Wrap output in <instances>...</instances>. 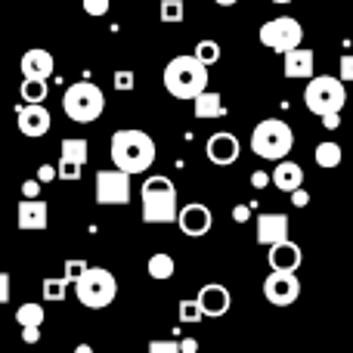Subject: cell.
<instances>
[{"label": "cell", "instance_id": "1", "mask_svg": "<svg viewBox=\"0 0 353 353\" xmlns=\"http://www.w3.org/2000/svg\"><path fill=\"white\" fill-rule=\"evenodd\" d=\"M109 155H112V165L115 171L134 176V174H146L149 168L155 165V140L146 134V130H137V128H124L115 130L109 140Z\"/></svg>", "mask_w": 353, "mask_h": 353}, {"label": "cell", "instance_id": "2", "mask_svg": "<svg viewBox=\"0 0 353 353\" xmlns=\"http://www.w3.org/2000/svg\"><path fill=\"white\" fill-rule=\"evenodd\" d=\"M165 90L174 99H192L208 90V68L192 53L174 56L165 65Z\"/></svg>", "mask_w": 353, "mask_h": 353}, {"label": "cell", "instance_id": "3", "mask_svg": "<svg viewBox=\"0 0 353 353\" xmlns=\"http://www.w3.org/2000/svg\"><path fill=\"white\" fill-rule=\"evenodd\" d=\"M140 199H143V220L146 223H176L180 208H176V186L171 176L165 174L146 176Z\"/></svg>", "mask_w": 353, "mask_h": 353}, {"label": "cell", "instance_id": "4", "mask_svg": "<svg viewBox=\"0 0 353 353\" xmlns=\"http://www.w3.org/2000/svg\"><path fill=\"white\" fill-rule=\"evenodd\" d=\"M292 149H294V130L282 118H267V121H261L251 130V152L257 159H267L279 165V161L288 159Z\"/></svg>", "mask_w": 353, "mask_h": 353}, {"label": "cell", "instance_id": "5", "mask_svg": "<svg viewBox=\"0 0 353 353\" xmlns=\"http://www.w3.org/2000/svg\"><path fill=\"white\" fill-rule=\"evenodd\" d=\"M105 109V93L99 90L93 81H74L65 93H62V112L78 124H90L103 115Z\"/></svg>", "mask_w": 353, "mask_h": 353}, {"label": "cell", "instance_id": "6", "mask_svg": "<svg viewBox=\"0 0 353 353\" xmlns=\"http://www.w3.org/2000/svg\"><path fill=\"white\" fill-rule=\"evenodd\" d=\"M344 103H347V90L338 78L332 74H313V81H307L304 90V105L313 115L325 118V115H341Z\"/></svg>", "mask_w": 353, "mask_h": 353}, {"label": "cell", "instance_id": "7", "mask_svg": "<svg viewBox=\"0 0 353 353\" xmlns=\"http://www.w3.org/2000/svg\"><path fill=\"white\" fill-rule=\"evenodd\" d=\"M74 294H78V301L84 307H90V310H103V307H109L112 301H115L118 282L109 270L90 267L78 282H74Z\"/></svg>", "mask_w": 353, "mask_h": 353}, {"label": "cell", "instance_id": "8", "mask_svg": "<svg viewBox=\"0 0 353 353\" xmlns=\"http://www.w3.org/2000/svg\"><path fill=\"white\" fill-rule=\"evenodd\" d=\"M257 37H261V43L267 50L285 56V53H292V50L301 47V41H304V28H301L298 19L279 16V19H270V22H263L261 31H257Z\"/></svg>", "mask_w": 353, "mask_h": 353}, {"label": "cell", "instance_id": "9", "mask_svg": "<svg viewBox=\"0 0 353 353\" xmlns=\"http://www.w3.org/2000/svg\"><path fill=\"white\" fill-rule=\"evenodd\" d=\"M87 159H90V146H87V140H81V137L62 140L59 165H56V180H81Z\"/></svg>", "mask_w": 353, "mask_h": 353}, {"label": "cell", "instance_id": "10", "mask_svg": "<svg viewBox=\"0 0 353 353\" xmlns=\"http://www.w3.org/2000/svg\"><path fill=\"white\" fill-rule=\"evenodd\" d=\"M130 201V176L105 168L97 174V205H128Z\"/></svg>", "mask_w": 353, "mask_h": 353}, {"label": "cell", "instance_id": "11", "mask_svg": "<svg viewBox=\"0 0 353 353\" xmlns=\"http://www.w3.org/2000/svg\"><path fill=\"white\" fill-rule=\"evenodd\" d=\"M263 298L273 307H292L301 298V279L298 273H270L263 279Z\"/></svg>", "mask_w": 353, "mask_h": 353}, {"label": "cell", "instance_id": "12", "mask_svg": "<svg viewBox=\"0 0 353 353\" xmlns=\"http://www.w3.org/2000/svg\"><path fill=\"white\" fill-rule=\"evenodd\" d=\"M176 226H180L183 236H208L214 226V214L208 205H201V201H189V205H183L180 211H176Z\"/></svg>", "mask_w": 353, "mask_h": 353}, {"label": "cell", "instance_id": "13", "mask_svg": "<svg viewBox=\"0 0 353 353\" xmlns=\"http://www.w3.org/2000/svg\"><path fill=\"white\" fill-rule=\"evenodd\" d=\"M205 155L211 165L217 168H226L232 165V161H239V155H242V146H239V137L230 134V130H217V134L208 137L205 143Z\"/></svg>", "mask_w": 353, "mask_h": 353}, {"label": "cell", "instance_id": "14", "mask_svg": "<svg viewBox=\"0 0 353 353\" xmlns=\"http://www.w3.org/2000/svg\"><path fill=\"white\" fill-rule=\"evenodd\" d=\"M195 304L201 307V316L217 319V316H226V310L232 307V294H230V288L220 285V282H208V285H201Z\"/></svg>", "mask_w": 353, "mask_h": 353}, {"label": "cell", "instance_id": "15", "mask_svg": "<svg viewBox=\"0 0 353 353\" xmlns=\"http://www.w3.org/2000/svg\"><path fill=\"white\" fill-rule=\"evenodd\" d=\"M53 53L50 50H25L22 53V62H19V68H22V74L28 81H50V74H53Z\"/></svg>", "mask_w": 353, "mask_h": 353}, {"label": "cell", "instance_id": "16", "mask_svg": "<svg viewBox=\"0 0 353 353\" xmlns=\"http://www.w3.org/2000/svg\"><path fill=\"white\" fill-rule=\"evenodd\" d=\"M53 128V115L47 105H19V130L25 137H43Z\"/></svg>", "mask_w": 353, "mask_h": 353}, {"label": "cell", "instance_id": "17", "mask_svg": "<svg viewBox=\"0 0 353 353\" xmlns=\"http://www.w3.org/2000/svg\"><path fill=\"white\" fill-rule=\"evenodd\" d=\"M316 56H313L310 47H298L292 53H285V62H282V72L292 81H313V72H316Z\"/></svg>", "mask_w": 353, "mask_h": 353}, {"label": "cell", "instance_id": "18", "mask_svg": "<svg viewBox=\"0 0 353 353\" xmlns=\"http://www.w3.org/2000/svg\"><path fill=\"white\" fill-rule=\"evenodd\" d=\"M257 242L273 248L279 242H288V217L285 214H261L257 217Z\"/></svg>", "mask_w": 353, "mask_h": 353}, {"label": "cell", "instance_id": "19", "mask_svg": "<svg viewBox=\"0 0 353 353\" xmlns=\"http://www.w3.org/2000/svg\"><path fill=\"white\" fill-rule=\"evenodd\" d=\"M301 261H304V251L294 242H279L270 248V267H273V273H298Z\"/></svg>", "mask_w": 353, "mask_h": 353}, {"label": "cell", "instance_id": "20", "mask_svg": "<svg viewBox=\"0 0 353 353\" xmlns=\"http://www.w3.org/2000/svg\"><path fill=\"white\" fill-rule=\"evenodd\" d=\"M270 183H273L276 189H282V192H294V189L304 186V168L298 165V161H279V165L273 168V174H270Z\"/></svg>", "mask_w": 353, "mask_h": 353}, {"label": "cell", "instance_id": "21", "mask_svg": "<svg viewBox=\"0 0 353 353\" xmlns=\"http://www.w3.org/2000/svg\"><path fill=\"white\" fill-rule=\"evenodd\" d=\"M19 230H47V201H19Z\"/></svg>", "mask_w": 353, "mask_h": 353}, {"label": "cell", "instance_id": "22", "mask_svg": "<svg viewBox=\"0 0 353 353\" xmlns=\"http://www.w3.org/2000/svg\"><path fill=\"white\" fill-rule=\"evenodd\" d=\"M192 109H195V118H201V121H211V118L226 115V105H223V99H220V93H211V90H205L201 97H195Z\"/></svg>", "mask_w": 353, "mask_h": 353}, {"label": "cell", "instance_id": "23", "mask_svg": "<svg viewBox=\"0 0 353 353\" xmlns=\"http://www.w3.org/2000/svg\"><path fill=\"white\" fill-rule=\"evenodd\" d=\"M146 270H149V276H152V279L165 282V279H171V276L176 273V263H174V257H171V254H165V251H159V254H152V257H149Z\"/></svg>", "mask_w": 353, "mask_h": 353}, {"label": "cell", "instance_id": "24", "mask_svg": "<svg viewBox=\"0 0 353 353\" xmlns=\"http://www.w3.org/2000/svg\"><path fill=\"white\" fill-rule=\"evenodd\" d=\"M43 319H47V310H43L41 304H22L16 310V323L22 325V329H41Z\"/></svg>", "mask_w": 353, "mask_h": 353}, {"label": "cell", "instance_id": "25", "mask_svg": "<svg viewBox=\"0 0 353 353\" xmlns=\"http://www.w3.org/2000/svg\"><path fill=\"white\" fill-rule=\"evenodd\" d=\"M19 93H22V103L25 105H43V99H47V81H28V78H22V84H19Z\"/></svg>", "mask_w": 353, "mask_h": 353}, {"label": "cell", "instance_id": "26", "mask_svg": "<svg viewBox=\"0 0 353 353\" xmlns=\"http://www.w3.org/2000/svg\"><path fill=\"white\" fill-rule=\"evenodd\" d=\"M313 159H316L319 168H338L341 165V159H344V152H341L338 143H319L316 152H313Z\"/></svg>", "mask_w": 353, "mask_h": 353}, {"label": "cell", "instance_id": "27", "mask_svg": "<svg viewBox=\"0 0 353 353\" xmlns=\"http://www.w3.org/2000/svg\"><path fill=\"white\" fill-rule=\"evenodd\" d=\"M192 56H195V59H199L205 68H211L214 62L220 59V43L211 41V37H208V41H199V43H195V53H192Z\"/></svg>", "mask_w": 353, "mask_h": 353}, {"label": "cell", "instance_id": "28", "mask_svg": "<svg viewBox=\"0 0 353 353\" xmlns=\"http://www.w3.org/2000/svg\"><path fill=\"white\" fill-rule=\"evenodd\" d=\"M183 12H186V6H183V0H161V6H159V16H161V22H168V25L183 22Z\"/></svg>", "mask_w": 353, "mask_h": 353}, {"label": "cell", "instance_id": "29", "mask_svg": "<svg viewBox=\"0 0 353 353\" xmlns=\"http://www.w3.org/2000/svg\"><path fill=\"white\" fill-rule=\"evenodd\" d=\"M65 294H68V282L65 279H43V301L59 304V301H65Z\"/></svg>", "mask_w": 353, "mask_h": 353}, {"label": "cell", "instance_id": "30", "mask_svg": "<svg viewBox=\"0 0 353 353\" xmlns=\"http://www.w3.org/2000/svg\"><path fill=\"white\" fill-rule=\"evenodd\" d=\"M90 270V263L81 261V257H74V261H65V273H62V279L68 282V285H74V282L81 279V276Z\"/></svg>", "mask_w": 353, "mask_h": 353}, {"label": "cell", "instance_id": "31", "mask_svg": "<svg viewBox=\"0 0 353 353\" xmlns=\"http://www.w3.org/2000/svg\"><path fill=\"white\" fill-rule=\"evenodd\" d=\"M176 310H180V323H201V307L195 304V301H180V307H176Z\"/></svg>", "mask_w": 353, "mask_h": 353}, {"label": "cell", "instance_id": "32", "mask_svg": "<svg viewBox=\"0 0 353 353\" xmlns=\"http://www.w3.org/2000/svg\"><path fill=\"white\" fill-rule=\"evenodd\" d=\"M134 72L130 68H121V72H115V78H112V84H115V90L118 93H128V90H134Z\"/></svg>", "mask_w": 353, "mask_h": 353}, {"label": "cell", "instance_id": "33", "mask_svg": "<svg viewBox=\"0 0 353 353\" xmlns=\"http://www.w3.org/2000/svg\"><path fill=\"white\" fill-rule=\"evenodd\" d=\"M109 6H112V0H84V12H87V16H93V19L105 16V12H109Z\"/></svg>", "mask_w": 353, "mask_h": 353}, {"label": "cell", "instance_id": "34", "mask_svg": "<svg viewBox=\"0 0 353 353\" xmlns=\"http://www.w3.org/2000/svg\"><path fill=\"white\" fill-rule=\"evenodd\" d=\"M338 81H350L353 84V53H344L341 56V62H338Z\"/></svg>", "mask_w": 353, "mask_h": 353}, {"label": "cell", "instance_id": "35", "mask_svg": "<svg viewBox=\"0 0 353 353\" xmlns=\"http://www.w3.org/2000/svg\"><path fill=\"white\" fill-rule=\"evenodd\" d=\"M22 199L25 201H37V199H41V183H37L34 176L22 183Z\"/></svg>", "mask_w": 353, "mask_h": 353}, {"label": "cell", "instance_id": "36", "mask_svg": "<svg viewBox=\"0 0 353 353\" xmlns=\"http://www.w3.org/2000/svg\"><path fill=\"white\" fill-rule=\"evenodd\" d=\"M149 353H180L176 341H149Z\"/></svg>", "mask_w": 353, "mask_h": 353}, {"label": "cell", "instance_id": "37", "mask_svg": "<svg viewBox=\"0 0 353 353\" xmlns=\"http://www.w3.org/2000/svg\"><path fill=\"white\" fill-rule=\"evenodd\" d=\"M10 294H12L10 273H3V270H0V304H6V301H10Z\"/></svg>", "mask_w": 353, "mask_h": 353}, {"label": "cell", "instance_id": "38", "mask_svg": "<svg viewBox=\"0 0 353 353\" xmlns=\"http://www.w3.org/2000/svg\"><path fill=\"white\" fill-rule=\"evenodd\" d=\"M292 205L294 208H307V205H310V192H307L304 186L294 189V192H292Z\"/></svg>", "mask_w": 353, "mask_h": 353}, {"label": "cell", "instance_id": "39", "mask_svg": "<svg viewBox=\"0 0 353 353\" xmlns=\"http://www.w3.org/2000/svg\"><path fill=\"white\" fill-rule=\"evenodd\" d=\"M37 183H50V180H56V165H41L37 168V176H34Z\"/></svg>", "mask_w": 353, "mask_h": 353}, {"label": "cell", "instance_id": "40", "mask_svg": "<svg viewBox=\"0 0 353 353\" xmlns=\"http://www.w3.org/2000/svg\"><path fill=\"white\" fill-rule=\"evenodd\" d=\"M251 186H254V189H263V186H270V174H263V171H254V174H251Z\"/></svg>", "mask_w": 353, "mask_h": 353}, {"label": "cell", "instance_id": "41", "mask_svg": "<svg viewBox=\"0 0 353 353\" xmlns=\"http://www.w3.org/2000/svg\"><path fill=\"white\" fill-rule=\"evenodd\" d=\"M180 344V353H199V341L195 338H183V341H176Z\"/></svg>", "mask_w": 353, "mask_h": 353}, {"label": "cell", "instance_id": "42", "mask_svg": "<svg viewBox=\"0 0 353 353\" xmlns=\"http://www.w3.org/2000/svg\"><path fill=\"white\" fill-rule=\"evenodd\" d=\"M22 341L25 344H37L41 341V329H22Z\"/></svg>", "mask_w": 353, "mask_h": 353}, {"label": "cell", "instance_id": "43", "mask_svg": "<svg viewBox=\"0 0 353 353\" xmlns=\"http://www.w3.org/2000/svg\"><path fill=\"white\" fill-rule=\"evenodd\" d=\"M323 128L325 130H338V128H341V115H325L323 118Z\"/></svg>", "mask_w": 353, "mask_h": 353}, {"label": "cell", "instance_id": "44", "mask_svg": "<svg viewBox=\"0 0 353 353\" xmlns=\"http://www.w3.org/2000/svg\"><path fill=\"white\" fill-rule=\"evenodd\" d=\"M248 214H251V208H248V205H239L232 217H236V223H248Z\"/></svg>", "mask_w": 353, "mask_h": 353}, {"label": "cell", "instance_id": "45", "mask_svg": "<svg viewBox=\"0 0 353 353\" xmlns=\"http://www.w3.org/2000/svg\"><path fill=\"white\" fill-rule=\"evenodd\" d=\"M214 3H217V6H236L239 0H214Z\"/></svg>", "mask_w": 353, "mask_h": 353}, {"label": "cell", "instance_id": "46", "mask_svg": "<svg viewBox=\"0 0 353 353\" xmlns=\"http://www.w3.org/2000/svg\"><path fill=\"white\" fill-rule=\"evenodd\" d=\"M74 353H93V350H90V344H78V350Z\"/></svg>", "mask_w": 353, "mask_h": 353}, {"label": "cell", "instance_id": "47", "mask_svg": "<svg viewBox=\"0 0 353 353\" xmlns=\"http://www.w3.org/2000/svg\"><path fill=\"white\" fill-rule=\"evenodd\" d=\"M270 3H294V0H270Z\"/></svg>", "mask_w": 353, "mask_h": 353}]
</instances>
